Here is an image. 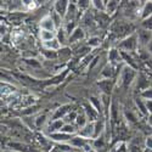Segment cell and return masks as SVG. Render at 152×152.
Segmentation results:
<instances>
[{"mask_svg": "<svg viewBox=\"0 0 152 152\" xmlns=\"http://www.w3.org/2000/svg\"><path fill=\"white\" fill-rule=\"evenodd\" d=\"M147 122H148V124L152 126V115H148V118H147Z\"/></svg>", "mask_w": 152, "mask_h": 152, "instance_id": "cell-39", "label": "cell"}, {"mask_svg": "<svg viewBox=\"0 0 152 152\" xmlns=\"http://www.w3.org/2000/svg\"><path fill=\"white\" fill-rule=\"evenodd\" d=\"M146 50H147V54H150V55L152 56V39H151V42L148 43V45L146 46Z\"/></svg>", "mask_w": 152, "mask_h": 152, "instance_id": "cell-38", "label": "cell"}, {"mask_svg": "<svg viewBox=\"0 0 152 152\" xmlns=\"http://www.w3.org/2000/svg\"><path fill=\"white\" fill-rule=\"evenodd\" d=\"M78 135L85 137V139H93L94 140V137H95V123H91L89 122L85 126H83V128H80L78 130Z\"/></svg>", "mask_w": 152, "mask_h": 152, "instance_id": "cell-7", "label": "cell"}, {"mask_svg": "<svg viewBox=\"0 0 152 152\" xmlns=\"http://www.w3.org/2000/svg\"><path fill=\"white\" fill-rule=\"evenodd\" d=\"M69 145L72 147H77V148H85L86 151H90L93 150V146H91V141L89 139H85L80 135H77V136H73V139L71 140Z\"/></svg>", "mask_w": 152, "mask_h": 152, "instance_id": "cell-4", "label": "cell"}, {"mask_svg": "<svg viewBox=\"0 0 152 152\" xmlns=\"http://www.w3.org/2000/svg\"><path fill=\"white\" fill-rule=\"evenodd\" d=\"M79 129L75 128V125L74 124H69V123H66L65 125L62 126V129L60 132L62 133H65V134H68V135H74L75 133H77Z\"/></svg>", "mask_w": 152, "mask_h": 152, "instance_id": "cell-26", "label": "cell"}, {"mask_svg": "<svg viewBox=\"0 0 152 152\" xmlns=\"http://www.w3.org/2000/svg\"><path fill=\"white\" fill-rule=\"evenodd\" d=\"M146 108H147L148 115H152V100H147L146 101Z\"/></svg>", "mask_w": 152, "mask_h": 152, "instance_id": "cell-37", "label": "cell"}, {"mask_svg": "<svg viewBox=\"0 0 152 152\" xmlns=\"http://www.w3.org/2000/svg\"><path fill=\"white\" fill-rule=\"evenodd\" d=\"M43 54H44V56H45L46 58H50V60H51V58L55 60V58L58 57V54H57L56 51H53V50H46V49H44Z\"/></svg>", "mask_w": 152, "mask_h": 152, "instance_id": "cell-31", "label": "cell"}, {"mask_svg": "<svg viewBox=\"0 0 152 152\" xmlns=\"http://www.w3.org/2000/svg\"><path fill=\"white\" fill-rule=\"evenodd\" d=\"M60 150H62V151H71L72 146L69 144H60Z\"/></svg>", "mask_w": 152, "mask_h": 152, "instance_id": "cell-36", "label": "cell"}, {"mask_svg": "<svg viewBox=\"0 0 152 152\" xmlns=\"http://www.w3.org/2000/svg\"><path fill=\"white\" fill-rule=\"evenodd\" d=\"M50 16H51V18H53V21H54V23H55V26H56V29H58V28H61V27H63V24H65V20H63L57 12L53 9V11L49 14Z\"/></svg>", "mask_w": 152, "mask_h": 152, "instance_id": "cell-22", "label": "cell"}, {"mask_svg": "<svg viewBox=\"0 0 152 152\" xmlns=\"http://www.w3.org/2000/svg\"><path fill=\"white\" fill-rule=\"evenodd\" d=\"M135 82H136V86H137V89H139V91H140V93H142L144 90H146L147 88L151 86L150 82L145 78L144 74H137V78H136Z\"/></svg>", "mask_w": 152, "mask_h": 152, "instance_id": "cell-16", "label": "cell"}, {"mask_svg": "<svg viewBox=\"0 0 152 152\" xmlns=\"http://www.w3.org/2000/svg\"><path fill=\"white\" fill-rule=\"evenodd\" d=\"M56 39L60 42L62 48H65L66 44L68 43V35H67V33H66V31H65L63 27H61V28H58L56 31Z\"/></svg>", "mask_w": 152, "mask_h": 152, "instance_id": "cell-17", "label": "cell"}, {"mask_svg": "<svg viewBox=\"0 0 152 152\" xmlns=\"http://www.w3.org/2000/svg\"><path fill=\"white\" fill-rule=\"evenodd\" d=\"M136 34H137V39H139V45L146 48L152 39V32L144 29V28H140L136 32Z\"/></svg>", "mask_w": 152, "mask_h": 152, "instance_id": "cell-5", "label": "cell"}, {"mask_svg": "<svg viewBox=\"0 0 152 152\" xmlns=\"http://www.w3.org/2000/svg\"><path fill=\"white\" fill-rule=\"evenodd\" d=\"M140 96L141 99H144L145 101H147V100H152V85L150 86V88H147L146 90H144L142 93H140Z\"/></svg>", "mask_w": 152, "mask_h": 152, "instance_id": "cell-28", "label": "cell"}, {"mask_svg": "<svg viewBox=\"0 0 152 152\" xmlns=\"http://www.w3.org/2000/svg\"><path fill=\"white\" fill-rule=\"evenodd\" d=\"M84 112H85V115H86V117H88V119H89L91 123H95V122H97L99 119V112H97V110L91 105V104H86L85 106H84V110H83Z\"/></svg>", "mask_w": 152, "mask_h": 152, "instance_id": "cell-13", "label": "cell"}, {"mask_svg": "<svg viewBox=\"0 0 152 152\" xmlns=\"http://www.w3.org/2000/svg\"><path fill=\"white\" fill-rule=\"evenodd\" d=\"M108 61L112 66H117L119 63L123 62V58H122V55H121V51L116 48H112L110 49L108 51Z\"/></svg>", "mask_w": 152, "mask_h": 152, "instance_id": "cell-10", "label": "cell"}, {"mask_svg": "<svg viewBox=\"0 0 152 152\" xmlns=\"http://www.w3.org/2000/svg\"><path fill=\"white\" fill-rule=\"evenodd\" d=\"M5 152H17V151H14V150H10V151H5Z\"/></svg>", "mask_w": 152, "mask_h": 152, "instance_id": "cell-40", "label": "cell"}, {"mask_svg": "<svg viewBox=\"0 0 152 152\" xmlns=\"http://www.w3.org/2000/svg\"><path fill=\"white\" fill-rule=\"evenodd\" d=\"M100 38L99 37H90V39L88 40V46L90 48H96L100 45Z\"/></svg>", "mask_w": 152, "mask_h": 152, "instance_id": "cell-32", "label": "cell"}, {"mask_svg": "<svg viewBox=\"0 0 152 152\" xmlns=\"http://www.w3.org/2000/svg\"><path fill=\"white\" fill-rule=\"evenodd\" d=\"M145 146L147 150H152V136H147L145 139Z\"/></svg>", "mask_w": 152, "mask_h": 152, "instance_id": "cell-34", "label": "cell"}, {"mask_svg": "<svg viewBox=\"0 0 152 152\" xmlns=\"http://www.w3.org/2000/svg\"><path fill=\"white\" fill-rule=\"evenodd\" d=\"M65 121L63 119H57V121H51L49 125V134L51 133H56V132H60L62 129V126L65 125Z\"/></svg>", "mask_w": 152, "mask_h": 152, "instance_id": "cell-20", "label": "cell"}, {"mask_svg": "<svg viewBox=\"0 0 152 152\" xmlns=\"http://www.w3.org/2000/svg\"><path fill=\"white\" fill-rule=\"evenodd\" d=\"M119 6V1H116V0H112V1H106V12L108 15L115 14L116 10Z\"/></svg>", "mask_w": 152, "mask_h": 152, "instance_id": "cell-25", "label": "cell"}, {"mask_svg": "<svg viewBox=\"0 0 152 152\" xmlns=\"http://www.w3.org/2000/svg\"><path fill=\"white\" fill-rule=\"evenodd\" d=\"M141 28L152 32V16L148 17V18H146V20H144V21L141 22Z\"/></svg>", "mask_w": 152, "mask_h": 152, "instance_id": "cell-30", "label": "cell"}, {"mask_svg": "<svg viewBox=\"0 0 152 152\" xmlns=\"http://www.w3.org/2000/svg\"><path fill=\"white\" fill-rule=\"evenodd\" d=\"M77 5H78L79 11L80 10H88L91 6V1H89V0H82V1H77Z\"/></svg>", "mask_w": 152, "mask_h": 152, "instance_id": "cell-29", "label": "cell"}, {"mask_svg": "<svg viewBox=\"0 0 152 152\" xmlns=\"http://www.w3.org/2000/svg\"><path fill=\"white\" fill-rule=\"evenodd\" d=\"M115 152H128V150H126L125 144H119V145L116 147Z\"/></svg>", "mask_w": 152, "mask_h": 152, "instance_id": "cell-35", "label": "cell"}, {"mask_svg": "<svg viewBox=\"0 0 152 152\" xmlns=\"http://www.w3.org/2000/svg\"><path fill=\"white\" fill-rule=\"evenodd\" d=\"M39 24H40V29H42V31H50V32H56V31H57L55 23H54L53 18H51V16H50L49 14L45 15V16L42 18V21H40Z\"/></svg>", "mask_w": 152, "mask_h": 152, "instance_id": "cell-9", "label": "cell"}, {"mask_svg": "<svg viewBox=\"0 0 152 152\" xmlns=\"http://www.w3.org/2000/svg\"><path fill=\"white\" fill-rule=\"evenodd\" d=\"M89 119H88V117H86V115H85V112L83 111L82 113H78V116H77V119H75V124H77V126L80 129V128H83V126H85L88 123Z\"/></svg>", "mask_w": 152, "mask_h": 152, "instance_id": "cell-24", "label": "cell"}, {"mask_svg": "<svg viewBox=\"0 0 152 152\" xmlns=\"http://www.w3.org/2000/svg\"><path fill=\"white\" fill-rule=\"evenodd\" d=\"M86 152H96V151H95V150L93 148V150H90V151H86Z\"/></svg>", "mask_w": 152, "mask_h": 152, "instance_id": "cell-41", "label": "cell"}, {"mask_svg": "<svg viewBox=\"0 0 152 152\" xmlns=\"http://www.w3.org/2000/svg\"><path fill=\"white\" fill-rule=\"evenodd\" d=\"M85 38V31L82 28V27H78L77 29H75L71 37L68 38V44H74V43H78L80 40H83Z\"/></svg>", "mask_w": 152, "mask_h": 152, "instance_id": "cell-14", "label": "cell"}, {"mask_svg": "<svg viewBox=\"0 0 152 152\" xmlns=\"http://www.w3.org/2000/svg\"><path fill=\"white\" fill-rule=\"evenodd\" d=\"M139 16H140L142 21L152 16V1H145L142 4V7L140 12H139Z\"/></svg>", "mask_w": 152, "mask_h": 152, "instance_id": "cell-15", "label": "cell"}, {"mask_svg": "<svg viewBox=\"0 0 152 152\" xmlns=\"http://www.w3.org/2000/svg\"><path fill=\"white\" fill-rule=\"evenodd\" d=\"M78 12H79V9H78L77 3H75V1H69V6H68L67 14H66V17H65V22L75 21Z\"/></svg>", "mask_w": 152, "mask_h": 152, "instance_id": "cell-11", "label": "cell"}, {"mask_svg": "<svg viewBox=\"0 0 152 152\" xmlns=\"http://www.w3.org/2000/svg\"><path fill=\"white\" fill-rule=\"evenodd\" d=\"M40 39L43 43H46V42H50L56 38V32H50V31H42L40 29Z\"/></svg>", "mask_w": 152, "mask_h": 152, "instance_id": "cell-23", "label": "cell"}, {"mask_svg": "<svg viewBox=\"0 0 152 152\" xmlns=\"http://www.w3.org/2000/svg\"><path fill=\"white\" fill-rule=\"evenodd\" d=\"M112 31H113V33H115L117 37L122 38V39H124V38H126V37H129L133 33H135L133 24H130L128 22H117L115 26L112 27Z\"/></svg>", "mask_w": 152, "mask_h": 152, "instance_id": "cell-3", "label": "cell"}, {"mask_svg": "<svg viewBox=\"0 0 152 152\" xmlns=\"http://www.w3.org/2000/svg\"><path fill=\"white\" fill-rule=\"evenodd\" d=\"M115 67L116 66H112L111 63L106 65L102 68V72H101V78L102 79H112L113 74H115Z\"/></svg>", "mask_w": 152, "mask_h": 152, "instance_id": "cell-18", "label": "cell"}, {"mask_svg": "<svg viewBox=\"0 0 152 152\" xmlns=\"http://www.w3.org/2000/svg\"><path fill=\"white\" fill-rule=\"evenodd\" d=\"M137 78V73L135 72L134 68L129 66H123L122 71H119L118 75V85H122L124 88H129Z\"/></svg>", "mask_w": 152, "mask_h": 152, "instance_id": "cell-1", "label": "cell"}, {"mask_svg": "<svg viewBox=\"0 0 152 152\" xmlns=\"http://www.w3.org/2000/svg\"><path fill=\"white\" fill-rule=\"evenodd\" d=\"M97 85L100 86V89L104 91V95H111L113 88H115V83L112 79H100L97 82Z\"/></svg>", "mask_w": 152, "mask_h": 152, "instance_id": "cell-12", "label": "cell"}, {"mask_svg": "<svg viewBox=\"0 0 152 152\" xmlns=\"http://www.w3.org/2000/svg\"><path fill=\"white\" fill-rule=\"evenodd\" d=\"M91 6L95 10L100 11V12L106 11V1H102V0H93V1H91Z\"/></svg>", "mask_w": 152, "mask_h": 152, "instance_id": "cell-27", "label": "cell"}, {"mask_svg": "<svg viewBox=\"0 0 152 152\" xmlns=\"http://www.w3.org/2000/svg\"><path fill=\"white\" fill-rule=\"evenodd\" d=\"M46 115H40V116H38L37 117V119L34 121V123H35V125L37 126H42L43 124H45V122H46Z\"/></svg>", "mask_w": 152, "mask_h": 152, "instance_id": "cell-33", "label": "cell"}, {"mask_svg": "<svg viewBox=\"0 0 152 152\" xmlns=\"http://www.w3.org/2000/svg\"><path fill=\"white\" fill-rule=\"evenodd\" d=\"M140 46L139 45V39H137V34L136 32L130 34L129 37H126L124 38V39H122L118 45H117V49L121 50L122 53H133V51H136V49Z\"/></svg>", "mask_w": 152, "mask_h": 152, "instance_id": "cell-2", "label": "cell"}, {"mask_svg": "<svg viewBox=\"0 0 152 152\" xmlns=\"http://www.w3.org/2000/svg\"><path fill=\"white\" fill-rule=\"evenodd\" d=\"M145 152H152V150H147V148H146V151H145Z\"/></svg>", "mask_w": 152, "mask_h": 152, "instance_id": "cell-42", "label": "cell"}, {"mask_svg": "<svg viewBox=\"0 0 152 152\" xmlns=\"http://www.w3.org/2000/svg\"><path fill=\"white\" fill-rule=\"evenodd\" d=\"M43 46L44 49L46 50H53V51H58V50L62 49V45L60 44V42L56 39H53V40H50V42H46V43H43Z\"/></svg>", "mask_w": 152, "mask_h": 152, "instance_id": "cell-21", "label": "cell"}, {"mask_svg": "<svg viewBox=\"0 0 152 152\" xmlns=\"http://www.w3.org/2000/svg\"><path fill=\"white\" fill-rule=\"evenodd\" d=\"M135 106L137 108V111L141 113L142 116H147L148 112H147V108H146V101L144 99H141L140 96L135 99Z\"/></svg>", "mask_w": 152, "mask_h": 152, "instance_id": "cell-19", "label": "cell"}, {"mask_svg": "<svg viewBox=\"0 0 152 152\" xmlns=\"http://www.w3.org/2000/svg\"><path fill=\"white\" fill-rule=\"evenodd\" d=\"M68 6H69V1H67V0H57V1H55V4H54V10L65 20Z\"/></svg>", "mask_w": 152, "mask_h": 152, "instance_id": "cell-8", "label": "cell"}, {"mask_svg": "<svg viewBox=\"0 0 152 152\" xmlns=\"http://www.w3.org/2000/svg\"><path fill=\"white\" fill-rule=\"evenodd\" d=\"M49 139L58 144H67V142H71V140L73 139V135H68L62 132H56V133L49 134Z\"/></svg>", "mask_w": 152, "mask_h": 152, "instance_id": "cell-6", "label": "cell"}]
</instances>
